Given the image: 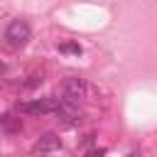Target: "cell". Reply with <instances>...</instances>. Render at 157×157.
<instances>
[{"instance_id": "3957f363", "label": "cell", "mask_w": 157, "mask_h": 157, "mask_svg": "<svg viewBox=\"0 0 157 157\" xmlns=\"http://www.w3.org/2000/svg\"><path fill=\"white\" fill-rule=\"evenodd\" d=\"M29 37H32V29H29V25L25 20H12L7 25V29H5V42L10 47H15V49L25 47L29 42Z\"/></svg>"}, {"instance_id": "277c9868", "label": "cell", "mask_w": 157, "mask_h": 157, "mask_svg": "<svg viewBox=\"0 0 157 157\" xmlns=\"http://www.w3.org/2000/svg\"><path fill=\"white\" fill-rule=\"evenodd\" d=\"M61 142H59V137H54V135H44L37 145H34V150L37 152H47V150H54V147H59Z\"/></svg>"}, {"instance_id": "7a4b0ae2", "label": "cell", "mask_w": 157, "mask_h": 157, "mask_svg": "<svg viewBox=\"0 0 157 157\" xmlns=\"http://www.w3.org/2000/svg\"><path fill=\"white\" fill-rule=\"evenodd\" d=\"M61 108V98H54V96H47V98H32V101H25L17 105L20 113H29V115H52Z\"/></svg>"}, {"instance_id": "5b68a950", "label": "cell", "mask_w": 157, "mask_h": 157, "mask_svg": "<svg viewBox=\"0 0 157 157\" xmlns=\"http://www.w3.org/2000/svg\"><path fill=\"white\" fill-rule=\"evenodd\" d=\"M59 52H64V54H81V44H76V42H64V44H59Z\"/></svg>"}, {"instance_id": "6da1fadb", "label": "cell", "mask_w": 157, "mask_h": 157, "mask_svg": "<svg viewBox=\"0 0 157 157\" xmlns=\"http://www.w3.org/2000/svg\"><path fill=\"white\" fill-rule=\"evenodd\" d=\"M86 91H88L86 78L71 76V78H66V81H64V86H61V103H64V105L76 108V105L86 98Z\"/></svg>"}, {"instance_id": "52a82bcc", "label": "cell", "mask_w": 157, "mask_h": 157, "mask_svg": "<svg viewBox=\"0 0 157 157\" xmlns=\"http://www.w3.org/2000/svg\"><path fill=\"white\" fill-rule=\"evenodd\" d=\"M128 157H140V155H137V152H132V155H128Z\"/></svg>"}, {"instance_id": "8992f818", "label": "cell", "mask_w": 157, "mask_h": 157, "mask_svg": "<svg viewBox=\"0 0 157 157\" xmlns=\"http://www.w3.org/2000/svg\"><path fill=\"white\" fill-rule=\"evenodd\" d=\"M103 155H105V150H96V152H88L86 157H103Z\"/></svg>"}]
</instances>
